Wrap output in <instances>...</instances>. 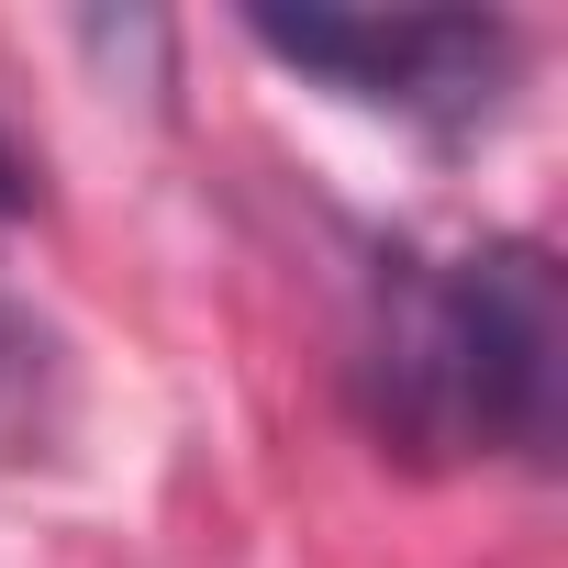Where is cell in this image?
Masks as SVG:
<instances>
[{
    "label": "cell",
    "mask_w": 568,
    "mask_h": 568,
    "mask_svg": "<svg viewBox=\"0 0 568 568\" xmlns=\"http://www.w3.org/2000/svg\"><path fill=\"white\" fill-rule=\"evenodd\" d=\"M357 379H368V424L402 457H546L568 379L557 267L513 234L435 267H390Z\"/></svg>",
    "instance_id": "1"
},
{
    "label": "cell",
    "mask_w": 568,
    "mask_h": 568,
    "mask_svg": "<svg viewBox=\"0 0 568 568\" xmlns=\"http://www.w3.org/2000/svg\"><path fill=\"white\" fill-rule=\"evenodd\" d=\"M245 34H256L267 57L335 79V90L368 101V112L424 123V134L490 123L501 90H513V57H524V34L490 23V12H390V23H379V12H256Z\"/></svg>",
    "instance_id": "2"
},
{
    "label": "cell",
    "mask_w": 568,
    "mask_h": 568,
    "mask_svg": "<svg viewBox=\"0 0 568 568\" xmlns=\"http://www.w3.org/2000/svg\"><path fill=\"white\" fill-rule=\"evenodd\" d=\"M12 201H23V179H12V156H0V212H12Z\"/></svg>",
    "instance_id": "3"
}]
</instances>
